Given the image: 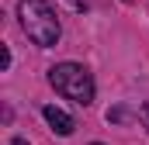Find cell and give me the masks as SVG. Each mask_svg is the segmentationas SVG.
<instances>
[{
  "mask_svg": "<svg viewBox=\"0 0 149 145\" xmlns=\"http://www.w3.org/2000/svg\"><path fill=\"white\" fill-rule=\"evenodd\" d=\"M17 17H21L24 35L31 38L35 45L49 48V45L59 41V17L49 7V0H21L17 3Z\"/></svg>",
  "mask_w": 149,
  "mask_h": 145,
  "instance_id": "1",
  "label": "cell"
},
{
  "mask_svg": "<svg viewBox=\"0 0 149 145\" xmlns=\"http://www.w3.org/2000/svg\"><path fill=\"white\" fill-rule=\"evenodd\" d=\"M49 83L56 86V93H63L66 100H76V104H90L94 100V76L76 66V62H63V66H52L49 69Z\"/></svg>",
  "mask_w": 149,
  "mask_h": 145,
  "instance_id": "2",
  "label": "cell"
},
{
  "mask_svg": "<svg viewBox=\"0 0 149 145\" xmlns=\"http://www.w3.org/2000/svg\"><path fill=\"white\" fill-rule=\"evenodd\" d=\"M42 114H45V121H49V128H52L56 135H63V138H66V135H73V131H76V121H73L63 107L45 104V107H42Z\"/></svg>",
  "mask_w": 149,
  "mask_h": 145,
  "instance_id": "3",
  "label": "cell"
},
{
  "mask_svg": "<svg viewBox=\"0 0 149 145\" xmlns=\"http://www.w3.org/2000/svg\"><path fill=\"white\" fill-rule=\"evenodd\" d=\"M142 121H146V131H149V104H142Z\"/></svg>",
  "mask_w": 149,
  "mask_h": 145,
  "instance_id": "4",
  "label": "cell"
},
{
  "mask_svg": "<svg viewBox=\"0 0 149 145\" xmlns=\"http://www.w3.org/2000/svg\"><path fill=\"white\" fill-rule=\"evenodd\" d=\"M73 7H80V10H83V0H73Z\"/></svg>",
  "mask_w": 149,
  "mask_h": 145,
  "instance_id": "5",
  "label": "cell"
},
{
  "mask_svg": "<svg viewBox=\"0 0 149 145\" xmlns=\"http://www.w3.org/2000/svg\"><path fill=\"white\" fill-rule=\"evenodd\" d=\"M14 145H24V138H14Z\"/></svg>",
  "mask_w": 149,
  "mask_h": 145,
  "instance_id": "6",
  "label": "cell"
},
{
  "mask_svg": "<svg viewBox=\"0 0 149 145\" xmlns=\"http://www.w3.org/2000/svg\"><path fill=\"white\" fill-rule=\"evenodd\" d=\"M94 145H97V142H94Z\"/></svg>",
  "mask_w": 149,
  "mask_h": 145,
  "instance_id": "7",
  "label": "cell"
}]
</instances>
